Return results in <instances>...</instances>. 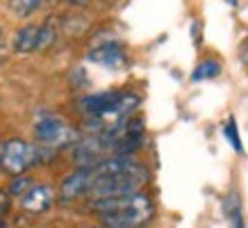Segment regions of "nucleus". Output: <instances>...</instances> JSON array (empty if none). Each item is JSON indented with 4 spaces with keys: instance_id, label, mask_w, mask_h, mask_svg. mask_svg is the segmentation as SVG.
I'll use <instances>...</instances> for the list:
<instances>
[{
    "instance_id": "nucleus-1",
    "label": "nucleus",
    "mask_w": 248,
    "mask_h": 228,
    "mask_svg": "<svg viewBox=\"0 0 248 228\" xmlns=\"http://www.w3.org/2000/svg\"><path fill=\"white\" fill-rule=\"evenodd\" d=\"M48 158H53V151H46V146L23 139H7L0 148V167L12 176H23L28 169L48 162Z\"/></svg>"
},
{
    "instance_id": "nucleus-2",
    "label": "nucleus",
    "mask_w": 248,
    "mask_h": 228,
    "mask_svg": "<svg viewBox=\"0 0 248 228\" xmlns=\"http://www.w3.org/2000/svg\"><path fill=\"white\" fill-rule=\"evenodd\" d=\"M151 180V176H139V174H121V176H107V178H98L91 187V198H112V196H125V194H135L146 187V182Z\"/></svg>"
},
{
    "instance_id": "nucleus-3",
    "label": "nucleus",
    "mask_w": 248,
    "mask_h": 228,
    "mask_svg": "<svg viewBox=\"0 0 248 228\" xmlns=\"http://www.w3.org/2000/svg\"><path fill=\"white\" fill-rule=\"evenodd\" d=\"M89 210L98 212V217H109V214L137 212V210H155V205H153V198L141 190L135 192V194H125V196L91 198Z\"/></svg>"
},
{
    "instance_id": "nucleus-4",
    "label": "nucleus",
    "mask_w": 248,
    "mask_h": 228,
    "mask_svg": "<svg viewBox=\"0 0 248 228\" xmlns=\"http://www.w3.org/2000/svg\"><path fill=\"white\" fill-rule=\"evenodd\" d=\"M34 137L41 146H76L80 139H78V132L73 128H68L62 119H55V116H44L34 123Z\"/></svg>"
},
{
    "instance_id": "nucleus-5",
    "label": "nucleus",
    "mask_w": 248,
    "mask_h": 228,
    "mask_svg": "<svg viewBox=\"0 0 248 228\" xmlns=\"http://www.w3.org/2000/svg\"><path fill=\"white\" fill-rule=\"evenodd\" d=\"M96 182V171L93 167H78L73 174H68L60 185V196L64 201H73L84 194H89Z\"/></svg>"
},
{
    "instance_id": "nucleus-6",
    "label": "nucleus",
    "mask_w": 248,
    "mask_h": 228,
    "mask_svg": "<svg viewBox=\"0 0 248 228\" xmlns=\"http://www.w3.org/2000/svg\"><path fill=\"white\" fill-rule=\"evenodd\" d=\"M123 91H100V94H91L80 100V110L87 116H107L112 114L119 105Z\"/></svg>"
},
{
    "instance_id": "nucleus-7",
    "label": "nucleus",
    "mask_w": 248,
    "mask_h": 228,
    "mask_svg": "<svg viewBox=\"0 0 248 228\" xmlns=\"http://www.w3.org/2000/svg\"><path fill=\"white\" fill-rule=\"evenodd\" d=\"M55 203V187L50 185H34L25 196L21 198V208L30 214H44L48 212Z\"/></svg>"
},
{
    "instance_id": "nucleus-8",
    "label": "nucleus",
    "mask_w": 248,
    "mask_h": 228,
    "mask_svg": "<svg viewBox=\"0 0 248 228\" xmlns=\"http://www.w3.org/2000/svg\"><path fill=\"white\" fill-rule=\"evenodd\" d=\"M153 214H155V210L109 214V217H100V224H103V228H143L153 219Z\"/></svg>"
},
{
    "instance_id": "nucleus-9",
    "label": "nucleus",
    "mask_w": 248,
    "mask_h": 228,
    "mask_svg": "<svg viewBox=\"0 0 248 228\" xmlns=\"http://www.w3.org/2000/svg\"><path fill=\"white\" fill-rule=\"evenodd\" d=\"M89 60L105 68H123L128 64V57H125V53H123V48L119 44L98 46L89 53Z\"/></svg>"
},
{
    "instance_id": "nucleus-10",
    "label": "nucleus",
    "mask_w": 248,
    "mask_h": 228,
    "mask_svg": "<svg viewBox=\"0 0 248 228\" xmlns=\"http://www.w3.org/2000/svg\"><path fill=\"white\" fill-rule=\"evenodd\" d=\"M39 32L41 28L37 25H25L21 30L14 34V50L18 55H28V53H34L39 46Z\"/></svg>"
},
{
    "instance_id": "nucleus-11",
    "label": "nucleus",
    "mask_w": 248,
    "mask_h": 228,
    "mask_svg": "<svg viewBox=\"0 0 248 228\" xmlns=\"http://www.w3.org/2000/svg\"><path fill=\"white\" fill-rule=\"evenodd\" d=\"M218 73H221V62L214 60V57H207V60H203L198 66L194 68L191 80H194V82H201V80H212V78H217Z\"/></svg>"
},
{
    "instance_id": "nucleus-12",
    "label": "nucleus",
    "mask_w": 248,
    "mask_h": 228,
    "mask_svg": "<svg viewBox=\"0 0 248 228\" xmlns=\"http://www.w3.org/2000/svg\"><path fill=\"white\" fill-rule=\"evenodd\" d=\"M44 5V0H9V9L14 16H21V18H28L37 12L39 7Z\"/></svg>"
},
{
    "instance_id": "nucleus-13",
    "label": "nucleus",
    "mask_w": 248,
    "mask_h": 228,
    "mask_svg": "<svg viewBox=\"0 0 248 228\" xmlns=\"http://www.w3.org/2000/svg\"><path fill=\"white\" fill-rule=\"evenodd\" d=\"M223 137L228 139V144L232 146L237 153H244V146H241V137H239V130H237V123L234 119L230 116L226 123H223Z\"/></svg>"
},
{
    "instance_id": "nucleus-14",
    "label": "nucleus",
    "mask_w": 248,
    "mask_h": 228,
    "mask_svg": "<svg viewBox=\"0 0 248 228\" xmlns=\"http://www.w3.org/2000/svg\"><path fill=\"white\" fill-rule=\"evenodd\" d=\"M32 187H34V185H32V178L30 176H16L14 180H12V185H9V194H12V196H25V194H28V192L32 190Z\"/></svg>"
},
{
    "instance_id": "nucleus-15",
    "label": "nucleus",
    "mask_w": 248,
    "mask_h": 228,
    "mask_svg": "<svg viewBox=\"0 0 248 228\" xmlns=\"http://www.w3.org/2000/svg\"><path fill=\"white\" fill-rule=\"evenodd\" d=\"M55 21L50 18V21L46 23V25H41V32H39V46H37V50H46L48 46L53 44V39H55Z\"/></svg>"
},
{
    "instance_id": "nucleus-16",
    "label": "nucleus",
    "mask_w": 248,
    "mask_h": 228,
    "mask_svg": "<svg viewBox=\"0 0 248 228\" xmlns=\"http://www.w3.org/2000/svg\"><path fill=\"white\" fill-rule=\"evenodd\" d=\"M9 210V194L7 192H0V217Z\"/></svg>"
},
{
    "instance_id": "nucleus-17",
    "label": "nucleus",
    "mask_w": 248,
    "mask_h": 228,
    "mask_svg": "<svg viewBox=\"0 0 248 228\" xmlns=\"http://www.w3.org/2000/svg\"><path fill=\"white\" fill-rule=\"evenodd\" d=\"M232 228H246V226H244V217H241V210L232 214Z\"/></svg>"
},
{
    "instance_id": "nucleus-18",
    "label": "nucleus",
    "mask_w": 248,
    "mask_h": 228,
    "mask_svg": "<svg viewBox=\"0 0 248 228\" xmlns=\"http://www.w3.org/2000/svg\"><path fill=\"white\" fill-rule=\"evenodd\" d=\"M66 2H71V5H87L89 0H66Z\"/></svg>"
},
{
    "instance_id": "nucleus-19",
    "label": "nucleus",
    "mask_w": 248,
    "mask_h": 228,
    "mask_svg": "<svg viewBox=\"0 0 248 228\" xmlns=\"http://www.w3.org/2000/svg\"><path fill=\"white\" fill-rule=\"evenodd\" d=\"M241 60H244V62H246V64H248V46H246V48H244V55H241Z\"/></svg>"
},
{
    "instance_id": "nucleus-20",
    "label": "nucleus",
    "mask_w": 248,
    "mask_h": 228,
    "mask_svg": "<svg viewBox=\"0 0 248 228\" xmlns=\"http://www.w3.org/2000/svg\"><path fill=\"white\" fill-rule=\"evenodd\" d=\"M226 2H228V5H232V7L237 5V0H226Z\"/></svg>"
},
{
    "instance_id": "nucleus-21",
    "label": "nucleus",
    "mask_w": 248,
    "mask_h": 228,
    "mask_svg": "<svg viewBox=\"0 0 248 228\" xmlns=\"http://www.w3.org/2000/svg\"><path fill=\"white\" fill-rule=\"evenodd\" d=\"M0 228H7L5 226V221H2V217H0Z\"/></svg>"
},
{
    "instance_id": "nucleus-22",
    "label": "nucleus",
    "mask_w": 248,
    "mask_h": 228,
    "mask_svg": "<svg viewBox=\"0 0 248 228\" xmlns=\"http://www.w3.org/2000/svg\"><path fill=\"white\" fill-rule=\"evenodd\" d=\"M2 34H5V30H2V25H0V39H2Z\"/></svg>"
}]
</instances>
